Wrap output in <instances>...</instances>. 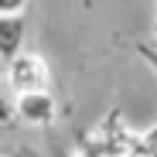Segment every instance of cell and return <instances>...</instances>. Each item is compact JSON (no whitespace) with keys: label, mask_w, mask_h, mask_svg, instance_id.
<instances>
[{"label":"cell","mask_w":157,"mask_h":157,"mask_svg":"<svg viewBox=\"0 0 157 157\" xmlns=\"http://www.w3.org/2000/svg\"><path fill=\"white\" fill-rule=\"evenodd\" d=\"M28 0H0V14H24Z\"/></svg>","instance_id":"6"},{"label":"cell","mask_w":157,"mask_h":157,"mask_svg":"<svg viewBox=\"0 0 157 157\" xmlns=\"http://www.w3.org/2000/svg\"><path fill=\"white\" fill-rule=\"evenodd\" d=\"M0 157H10V154H0Z\"/></svg>","instance_id":"10"},{"label":"cell","mask_w":157,"mask_h":157,"mask_svg":"<svg viewBox=\"0 0 157 157\" xmlns=\"http://www.w3.org/2000/svg\"><path fill=\"white\" fill-rule=\"evenodd\" d=\"M137 55H140V58L157 72V44H137Z\"/></svg>","instance_id":"5"},{"label":"cell","mask_w":157,"mask_h":157,"mask_svg":"<svg viewBox=\"0 0 157 157\" xmlns=\"http://www.w3.org/2000/svg\"><path fill=\"white\" fill-rule=\"evenodd\" d=\"M150 157H157V150H154V154H150Z\"/></svg>","instance_id":"11"},{"label":"cell","mask_w":157,"mask_h":157,"mask_svg":"<svg viewBox=\"0 0 157 157\" xmlns=\"http://www.w3.org/2000/svg\"><path fill=\"white\" fill-rule=\"evenodd\" d=\"M154 44H157V31H154Z\"/></svg>","instance_id":"9"},{"label":"cell","mask_w":157,"mask_h":157,"mask_svg":"<svg viewBox=\"0 0 157 157\" xmlns=\"http://www.w3.org/2000/svg\"><path fill=\"white\" fill-rule=\"evenodd\" d=\"M14 92H7V82L0 86V126H10L17 120V109H14V102H10Z\"/></svg>","instance_id":"4"},{"label":"cell","mask_w":157,"mask_h":157,"mask_svg":"<svg viewBox=\"0 0 157 157\" xmlns=\"http://www.w3.org/2000/svg\"><path fill=\"white\" fill-rule=\"evenodd\" d=\"M24 38H28L24 14H0V62L4 65L24 51Z\"/></svg>","instance_id":"3"},{"label":"cell","mask_w":157,"mask_h":157,"mask_svg":"<svg viewBox=\"0 0 157 157\" xmlns=\"http://www.w3.org/2000/svg\"><path fill=\"white\" fill-rule=\"evenodd\" d=\"M72 157H86V154H72Z\"/></svg>","instance_id":"8"},{"label":"cell","mask_w":157,"mask_h":157,"mask_svg":"<svg viewBox=\"0 0 157 157\" xmlns=\"http://www.w3.org/2000/svg\"><path fill=\"white\" fill-rule=\"evenodd\" d=\"M10 157H44V154H38L34 147H14V150H10Z\"/></svg>","instance_id":"7"},{"label":"cell","mask_w":157,"mask_h":157,"mask_svg":"<svg viewBox=\"0 0 157 157\" xmlns=\"http://www.w3.org/2000/svg\"><path fill=\"white\" fill-rule=\"evenodd\" d=\"M4 82L14 96L21 92H34V89H48L51 86V68L38 51H21L17 58H10L4 65Z\"/></svg>","instance_id":"1"},{"label":"cell","mask_w":157,"mask_h":157,"mask_svg":"<svg viewBox=\"0 0 157 157\" xmlns=\"http://www.w3.org/2000/svg\"><path fill=\"white\" fill-rule=\"evenodd\" d=\"M14 109H17V120L24 126H51L58 120V102H55V96L48 89L14 96Z\"/></svg>","instance_id":"2"}]
</instances>
